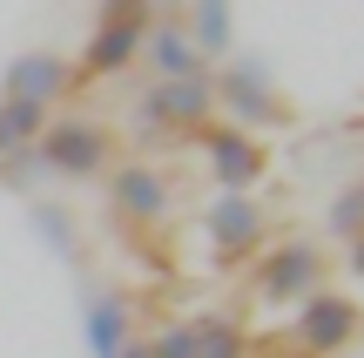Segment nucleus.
Returning a JSON list of instances; mask_svg holds the SVG:
<instances>
[{
    "label": "nucleus",
    "mask_w": 364,
    "mask_h": 358,
    "mask_svg": "<svg viewBox=\"0 0 364 358\" xmlns=\"http://www.w3.org/2000/svg\"><path fill=\"white\" fill-rule=\"evenodd\" d=\"M189 332H196V358H250L243 325H230V318H203V325H189Z\"/></svg>",
    "instance_id": "obj_16"
},
{
    "label": "nucleus",
    "mask_w": 364,
    "mask_h": 358,
    "mask_svg": "<svg viewBox=\"0 0 364 358\" xmlns=\"http://www.w3.org/2000/svg\"><path fill=\"white\" fill-rule=\"evenodd\" d=\"M277 358H311V352H277Z\"/></svg>",
    "instance_id": "obj_22"
},
{
    "label": "nucleus",
    "mask_w": 364,
    "mask_h": 358,
    "mask_svg": "<svg viewBox=\"0 0 364 358\" xmlns=\"http://www.w3.org/2000/svg\"><path fill=\"white\" fill-rule=\"evenodd\" d=\"M209 95H216V108L236 122V129H257V122H284V102L270 95V75H263V61H236L223 81H209Z\"/></svg>",
    "instance_id": "obj_5"
},
{
    "label": "nucleus",
    "mask_w": 364,
    "mask_h": 358,
    "mask_svg": "<svg viewBox=\"0 0 364 358\" xmlns=\"http://www.w3.org/2000/svg\"><path fill=\"white\" fill-rule=\"evenodd\" d=\"M203 230H209V243H216V264H243L263 243V203H250L243 189H223L203 210Z\"/></svg>",
    "instance_id": "obj_3"
},
{
    "label": "nucleus",
    "mask_w": 364,
    "mask_h": 358,
    "mask_svg": "<svg viewBox=\"0 0 364 358\" xmlns=\"http://www.w3.org/2000/svg\"><path fill=\"white\" fill-rule=\"evenodd\" d=\"M344 264H351V278H364V237H351V257Z\"/></svg>",
    "instance_id": "obj_20"
},
{
    "label": "nucleus",
    "mask_w": 364,
    "mask_h": 358,
    "mask_svg": "<svg viewBox=\"0 0 364 358\" xmlns=\"http://www.w3.org/2000/svg\"><path fill=\"white\" fill-rule=\"evenodd\" d=\"M216 95L209 81H156L142 95V129H209Z\"/></svg>",
    "instance_id": "obj_7"
},
{
    "label": "nucleus",
    "mask_w": 364,
    "mask_h": 358,
    "mask_svg": "<svg viewBox=\"0 0 364 358\" xmlns=\"http://www.w3.org/2000/svg\"><path fill=\"white\" fill-rule=\"evenodd\" d=\"M203 156H209V176H216V189H243V196H250V183L270 169V149H263L250 129H236V122H216V129H203Z\"/></svg>",
    "instance_id": "obj_4"
},
{
    "label": "nucleus",
    "mask_w": 364,
    "mask_h": 358,
    "mask_svg": "<svg viewBox=\"0 0 364 358\" xmlns=\"http://www.w3.org/2000/svg\"><path fill=\"white\" fill-rule=\"evenodd\" d=\"M149 0H102V21H142Z\"/></svg>",
    "instance_id": "obj_19"
},
{
    "label": "nucleus",
    "mask_w": 364,
    "mask_h": 358,
    "mask_svg": "<svg viewBox=\"0 0 364 358\" xmlns=\"http://www.w3.org/2000/svg\"><path fill=\"white\" fill-rule=\"evenodd\" d=\"M142 34H149V21H95L75 75H122V68L142 54Z\"/></svg>",
    "instance_id": "obj_10"
},
{
    "label": "nucleus",
    "mask_w": 364,
    "mask_h": 358,
    "mask_svg": "<svg viewBox=\"0 0 364 358\" xmlns=\"http://www.w3.org/2000/svg\"><path fill=\"white\" fill-rule=\"evenodd\" d=\"M108 203H115L122 223H156V216L169 210V183H162V169H149V162H122V169L108 176Z\"/></svg>",
    "instance_id": "obj_9"
},
{
    "label": "nucleus",
    "mask_w": 364,
    "mask_h": 358,
    "mask_svg": "<svg viewBox=\"0 0 364 358\" xmlns=\"http://www.w3.org/2000/svg\"><path fill=\"white\" fill-rule=\"evenodd\" d=\"M41 129H48V108H34V102H7V95H0V162L27 156V149L41 142Z\"/></svg>",
    "instance_id": "obj_13"
},
{
    "label": "nucleus",
    "mask_w": 364,
    "mask_h": 358,
    "mask_svg": "<svg viewBox=\"0 0 364 358\" xmlns=\"http://www.w3.org/2000/svg\"><path fill=\"white\" fill-rule=\"evenodd\" d=\"M34 162H41V176L88 183V176L108 169V129H102V122H88V115H61V122H48V129H41Z\"/></svg>",
    "instance_id": "obj_1"
},
{
    "label": "nucleus",
    "mask_w": 364,
    "mask_h": 358,
    "mask_svg": "<svg viewBox=\"0 0 364 358\" xmlns=\"http://www.w3.org/2000/svg\"><path fill=\"white\" fill-rule=\"evenodd\" d=\"M358 318H364V311L351 305V298H338V291H311V298H304V318H297V352L324 358V352L351 345Z\"/></svg>",
    "instance_id": "obj_8"
},
{
    "label": "nucleus",
    "mask_w": 364,
    "mask_h": 358,
    "mask_svg": "<svg viewBox=\"0 0 364 358\" xmlns=\"http://www.w3.org/2000/svg\"><path fill=\"white\" fill-rule=\"evenodd\" d=\"M189 41H196V54H230L236 48V14H230V0H196V27H189Z\"/></svg>",
    "instance_id": "obj_14"
},
{
    "label": "nucleus",
    "mask_w": 364,
    "mask_h": 358,
    "mask_svg": "<svg viewBox=\"0 0 364 358\" xmlns=\"http://www.w3.org/2000/svg\"><path fill=\"white\" fill-rule=\"evenodd\" d=\"M317 278H324V251H317V243H277V251L257 264V291L270 298V305L311 298Z\"/></svg>",
    "instance_id": "obj_6"
},
{
    "label": "nucleus",
    "mask_w": 364,
    "mask_h": 358,
    "mask_svg": "<svg viewBox=\"0 0 364 358\" xmlns=\"http://www.w3.org/2000/svg\"><path fill=\"white\" fill-rule=\"evenodd\" d=\"M115 358H149V345H135V338H129V345H122Z\"/></svg>",
    "instance_id": "obj_21"
},
{
    "label": "nucleus",
    "mask_w": 364,
    "mask_h": 358,
    "mask_svg": "<svg viewBox=\"0 0 364 358\" xmlns=\"http://www.w3.org/2000/svg\"><path fill=\"white\" fill-rule=\"evenodd\" d=\"M324 230L338 243H351V237H364V183H351L338 203H331V216H324Z\"/></svg>",
    "instance_id": "obj_17"
},
{
    "label": "nucleus",
    "mask_w": 364,
    "mask_h": 358,
    "mask_svg": "<svg viewBox=\"0 0 364 358\" xmlns=\"http://www.w3.org/2000/svg\"><path fill=\"white\" fill-rule=\"evenodd\" d=\"M27 223H34V237H41V243H54V257H68V264H75V257H81L75 216H68L61 203H27Z\"/></svg>",
    "instance_id": "obj_15"
},
{
    "label": "nucleus",
    "mask_w": 364,
    "mask_h": 358,
    "mask_svg": "<svg viewBox=\"0 0 364 358\" xmlns=\"http://www.w3.org/2000/svg\"><path fill=\"white\" fill-rule=\"evenodd\" d=\"M81 345H88V358H115L129 345V298L122 291H95L81 305Z\"/></svg>",
    "instance_id": "obj_11"
},
{
    "label": "nucleus",
    "mask_w": 364,
    "mask_h": 358,
    "mask_svg": "<svg viewBox=\"0 0 364 358\" xmlns=\"http://www.w3.org/2000/svg\"><path fill=\"white\" fill-rule=\"evenodd\" d=\"M149 358H196V332L189 325H169V332L149 345Z\"/></svg>",
    "instance_id": "obj_18"
},
{
    "label": "nucleus",
    "mask_w": 364,
    "mask_h": 358,
    "mask_svg": "<svg viewBox=\"0 0 364 358\" xmlns=\"http://www.w3.org/2000/svg\"><path fill=\"white\" fill-rule=\"evenodd\" d=\"M68 88H75V61L54 48H27L7 61V75H0V95L7 102H34V108H54L68 102Z\"/></svg>",
    "instance_id": "obj_2"
},
{
    "label": "nucleus",
    "mask_w": 364,
    "mask_h": 358,
    "mask_svg": "<svg viewBox=\"0 0 364 358\" xmlns=\"http://www.w3.org/2000/svg\"><path fill=\"white\" fill-rule=\"evenodd\" d=\"M142 54H149V68H156V81H203V54H196L189 27H169V21L149 27Z\"/></svg>",
    "instance_id": "obj_12"
}]
</instances>
